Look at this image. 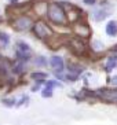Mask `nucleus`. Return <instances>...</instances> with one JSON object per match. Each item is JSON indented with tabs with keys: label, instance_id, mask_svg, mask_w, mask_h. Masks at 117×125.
Returning a JSON list of instances; mask_svg holds the SVG:
<instances>
[{
	"label": "nucleus",
	"instance_id": "f257e3e1",
	"mask_svg": "<svg viewBox=\"0 0 117 125\" xmlns=\"http://www.w3.org/2000/svg\"><path fill=\"white\" fill-rule=\"evenodd\" d=\"M47 15L50 21H52L57 25H63L66 23V14L63 11V8L57 3H51L48 4V10H47Z\"/></svg>",
	"mask_w": 117,
	"mask_h": 125
},
{
	"label": "nucleus",
	"instance_id": "f03ea898",
	"mask_svg": "<svg viewBox=\"0 0 117 125\" xmlns=\"http://www.w3.org/2000/svg\"><path fill=\"white\" fill-rule=\"evenodd\" d=\"M33 33L36 34L39 39H46L48 34H51V29L47 26V23L39 19L36 22L33 23Z\"/></svg>",
	"mask_w": 117,
	"mask_h": 125
},
{
	"label": "nucleus",
	"instance_id": "7ed1b4c3",
	"mask_svg": "<svg viewBox=\"0 0 117 125\" xmlns=\"http://www.w3.org/2000/svg\"><path fill=\"white\" fill-rule=\"evenodd\" d=\"M32 23H33V21L29 17H25V15L18 17L15 21H12V26H14L15 30H26L32 26Z\"/></svg>",
	"mask_w": 117,
	"mask_h": 125
},
{
	"label": "nucleus",
	"instance_id": "20e7f679",
	"mask_svg": "<svg viewBox=\"0 0 117 125\" xmlns=\"http://www.w3.org/2000/svg\"><path fill=\"white\" fill-rule=\"evenodd\" d=\"M17 47H18V50H17V56H18L21 61H26V59L30 58L32 51H30V47L26 44V43L18 41V43H17Z\"/></svg>",
	"mask_w": 117,
	"mask_h": 125
},
{
	"label": "nucleus",
	"instance_id": "39448f33",
	"mask_svg": "<svg viewBox=\"0 0 117 125\" xmlns=\"http://www.w3.org/2000/svg\"><path fill=\"white\" fill-rule=\"evenodd\" d=\"M98 95L101 96V98H103L105 100H110V102H114V100H117V91L101 89V91H98Z\"/></svg>",
	"mask_w": 117,
	"mask_h": 125
},
{
	"label": "nucleus",
	"instance_id": "423d86ee",
	"mask_svg": "<svg viewBox=\"0 0 117 125\" xmlns=\"http://www.w3.org/2000/svg\"><path fill=\"white\" fill-rule=\"evenodd\" d=\"M50 63H51V66L55 69V72H62L63 70V59L61 56H52Z\"/></svg>",
	"mask_w": 117,
	"mask_h": 125
},
{
	"label": "nucleus",
	"instance_id": "0eeeda50",
	"mask_svg": "<svg viewBox=\"0 0 117 125\" xmlns=\"http://www.w3.org/2000/svg\"><path fill=\"white\" fill-rule=\"evenodd\" d=\"M106 33L110 34V36H116L117 34V23L114 21H110L106 25Z\"/></svg>",
	"mask_w": 117,
	"mask_h": 125
},
{
	"label": "nucleus",
	"instance_id": "6e6552de",
	"mask_svg": "<svg viewBox=\"0 0 117 125\" xmlns=\"http://www.w3.org/2000/svg\"><path fill=\"white\" fill-rule=\"evenodd\" d=\"M8 41H10V37H8L7 33L4 32H0V47H7Z\"/></svg>",
	"mask_w": 117,
	"mask_h": 125
},
{
	"label": "nucleus",
	"instance_id": "1a4fd4ad",
	"mask_svg": "<svg viewBox=\"0 0 117 125\" xmlns=\"http://www.w3.org/2000/svg\"><path fill=\"white\" fill-rule=\"evenodd\" d=\"M117 66V59L116 58H110L106 63V70H112Z\"/></svg>",
	"mask_w": 117,
	"mask_h": 125
},
{
	"label": "nucleus",
	"instance_id": "9d476101",
	"mask_svg": "<svg viewBox=\"0 0 117 125\" xmlns=\"http://www.w3.org/2000/svg\"><path fill=\"white\" fill-rule=\"evenodd\" d=\"M46 77H47V74H46V73H40V72H37V73H32V78H35V80H44Z\"/></svg>",
	"mask_w": 117,
	"mask_h": 125
},
{
	"label": "nucleus",
	"instance_id": "9b49d317",
	"mask_svg": "<svg viewBox=\"0 0 117 125\" xmlns=\"http://www.w3.org/2000/svg\"><path fill=\"white\" fill-rule=\"evenodd\" d=\"M52 87H62V85L57 81H47L46 83V88H52Z\"/></svg>",
	"mask_w": 117,
	"mask_h": 125
},
{
	"label": "nucleus",
	"instance_id": "f8f14e48",
	"mask_svg": "<svg viewBox=\"0 0 117 125\" xmlns=\"http://www.w3.org/2000/svg\"><path fill=\"white\" fill-rule=\"evenodd\" d=\"M51 95H52L51 88H44L43 92H41V96H43V98H50Z\"/></svg>",
	"mask_w": 117,
	"mask_h": 125
},
{
	"label": "nucleus",
	"instance_id": "ddd939ff",
	"mask_svg": "<svg viewBox=\"0 0 117 125\" xmlns=\"http://www.w3.org/2000/svg\"><path fill=\"white\" fill-rule=\"evenodd\" d=\"M22 69H23V66H22V61H19L18 65H15V66L12 67V72H14V73H21Z\"/></svg>",
	"mask_w": 117,
	"mask_h": 125
},
{
	"label": "nucleus",
	"instance_id": "4468645a",
	"mask_svg": "<svg viewBox=\"0 0 117 125\" xmlns=\"http://www.w3.org/2000/svg\"><path fill=\"white\" fill-rule=\"evenodd\" d=\"M3 103L6 104V106H8V107H10V106H12V104L15 103V100L12 99V98H11V99H4V100H3Z\"/></svg>",
	"mask_w": 117,
	"mask_h": 125
},
{
	"label": "nucleus",
	"instance_id": "2eb2a0df",
	"mask_svg": "<svg viewBox=\"0 0 117 125\" xmlns=\"http://www.w3.org/2000/svg\"><path fill=\"white\" fill-rule=\"evenodd\" d=\"M105 17H106V15H105V12H103V11H101V12H96V17H95V19H96V21H98V19H99V21H102V19L103 18H105Z\"/></svg>",
	"mask_w": 117,
	"mask_h": 125
},
{
	"label": "nucleus",
	"instance_id": "dca6fc26",
	"mask_svg": "<svg viewBox=\"0 0 117 125\" xmlns=\"http://www.w3.org/2000/svg\"><path fill=\"white\" fill-rule=\"evenodd\" d=\"M36 65H39V66H44V65H46V59L44 58H37V61H36Z\"/></svg>",
	"mask_w": 117,
	"mask_h": 125
},
{
	"label": "nucleus",
	"instance_id": "f3484780",
	"mask_svg": "<svg viewBox=\"0 0 117 125\" xmlns=\"http://www.w3.org/2000/svg\"><path fill=\"white\" fill-rule=\"evenodd\" d=\"M110 83H112V84H114V85H117V76L112 78V80H110Z\"/></svg>",
	"mask_w": 117,
	"mask_h": 125
},
{
	"label": "nucleus",
	"instance_id": "a211bd4d",
	"mask_svg": "<svg viewBox=\"0 0 117 125\" xmlns=\"http://www.w3.org/2000/svg\"><path fill=\"white\" fill-rule=\"evenodd\" d=\"M84 3H85V4H94L95 1H94V0H90V1H88V0H85Z\"/></svg>",
	"mask_w": 117,
	"mask_h": 125
},
{
	"label": "nucleus",
	"instance_id": "6ab92c4d",
	"mask_svg": "<svg viewBox=\"0 0 117 125\" xmlns=\"http://www.w3.org/2000/svg\"><path fill=\"white\" fill-rule=\"evenodd\" d=\"M1 85H3V83H1V80H0V87H1Z\"/></svg>",
	"mask_w": 117,
	"mask_h": 125
}]
</instances>
